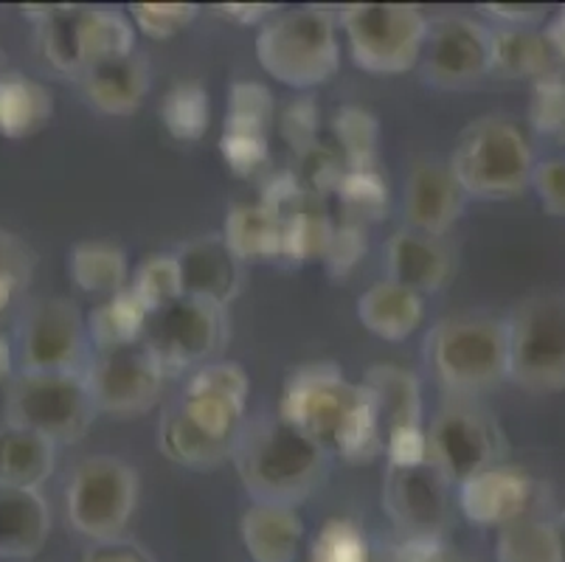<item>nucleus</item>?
I'll use <instances>...</instances> for the list:
<instances>
[{
	"label": "nucleus",
	"mask_w": 565,
	"mask_h": 562,
	"mask_svg": "<svg viewBox=\"0 0 565 562\" xmlns=\"http://www.w3.org/2000/svg\"><path fill=\"white\" fill-rule=\"evenodd\" d=\"M248 394L243 365L228 360L200 365L158 422V450L186 470H217L234 458L248 425Z\"/></svg>",
	"instance_id": "obj_1"
},
{
	"label": "nucleus",
	"mask_w": 565,
	"mask_h": 562,
	"mask_svg": "<svg viewBox=\"0 0 565 562\" xmlns=\"http://www.w3.org/2000/svg\"><path fill=\"white\" fill-rule=\"evenodd\" d=\"M279 416L327 456L369 464L383 453V427L372 396L361 383H349L335 363L292 369L281 391Z\"/></svg>",
	"instance_id": "obj_2"
},
{
	"label": "nucleus",
	"mask_w": 565,
	"mask_h": 562,
	"mask_svg": "<svg viewBox=\"0 0 565 562\" xmlns=\"http://www.w3.org/2000/svg\"><path fill=\"white\" fill-rule=\"evenodd\" d=\"M231 462L256 503L296 507L321 487L330 456L276 414L245 425Z\"/></svg>",
	"instance_id": "obj_3"
},
{
	"label": "nucleus",
	"mask_w": 565,
	"mask_h": 562,
	"mask_svg": "<svg viewBox=\"0 0 565 562\" xmlns=\"http://www.w3.org/2000/svg\"><path fill=\"white\" fill-rule=\"evenodd\" d=\"M425 363L450 396L476 400L510 380L507 318H441L425 340Z\"/></svg>",
	"instance_id": "obj_4"
},
{
	"label": "nucleus",
	"mask_w": 565,
	"mask_h": 562,
	"mask_svg": "<svg viewBox=\"0 0 565 562\" xmlns=\"http://www.w3.org/2000/svg\"><path fill=\"white\" fill-rule=\"evenodd\" d=\"M448 163L467 198L490 203L526 192L537 167L526 130L501 113L467 124Z\"/></svg>",
	"instance_id": "obj_5"
},
{
	"label": "nucleus",
	"mask_w": 565,
	"mask_h": 562,
	"mask_svg": "<svg viewBox=\"0 0 565 562\" xmlns=\"http://www.w3.org/2000/svg\"><path fill=\"white\" fill-rule=\"evenodd\" d=\"M256 60L267 76L296 91L327 85L341 65L338 14L323 7L274 14L256 38Z\"/></svg>",
	"instance_id": "obj_6"
},
{
	"label": "nucleus",
	"mask_w": 565,
	"mask_h": 562,
	"mask_svg": "<svg viewBox=\"0 0 565 562\" xmlns=\"http://www.w3.org/2000/svg\"><path fill=\"white\" fill-rule=\"evenodd\" d=\"M38 20L40 49L60 74L85 76L96 65L136 54V25L121 12L102 7H25Z\"/></svg>",
	"instance_id": "obj_7"
},
{
	"label": "nucleus",
	"mask_w": 565,
	"mask_h": 562,
	"mask_svg": "<svg viewBox=\"0 0 565 562\" xmlns=\"http://www.w3.org/2000/svg\"><path fill=\"white\" fill-rule=\"evenodd\" d=\"M85 371H20L9 380L3 422L34 431L54 445L85 439L96 420Z\"/></svg>",
	"instance_id": "obj_8"
},
{
	"label": "nucleus",
	"mask_w": 565,
	"mask_h": 562,
	"mask_svg": "<svg viewBox=\"0 0 565 562\" xmlns=\"http://www.w3.org/2000/svg\"><path fill=\"white\" fill-rule=\"evenodd\" d=\"M430 18L408 3H352L338 14L352 62L366 74L397 76L419 65Z\"/></svg>",
	"instance_id": "obj_9"
},
{
	"label": "nucleus",
	"mask_w": 565,
	"mask_h": 562,
	"mask_svg": "<svg viewBox=\"0 0 565 562\" xmlns=\"http://www.w3.org/2000/svg\"><path fill=\"white\" fill-rule=\"evenodd\" d=\"M510 380L529 394L565 389V293H534L507 318Z\"/></svg>",
	"instance_id": "obj_10"
},
{
	"label": "nucleus",
	"mask_w": 565,
	"mask_h": 562,
	"mask_svg": "<svg viewBox=\"0 0 565 562\" xmlns=\"http://www.w3.org/2000/svg\"><path fill=\"white\" fill-rule=\"evenodd\" d=\"M138 473L116 456H87L65 489L68 523L82 538L107 543L125 534L138 503Z\"/></svg>",
	"instance_id": "obj_11"
},
{
	"label": "nucleus",
	"mask_w": 565,
	"mask_h": 562,
	"mask_svg": "<svg viewBox=\"0 0 565 562\" xmlns=\"http://www.w3.org/2000/svg\"><path fill=\"white\" fill-rule=\"evenodd\" d=\"M428 464H434L450 487L490 470L503 458V436L490 411L476 400L450 396L430 420Z\"/></svg>",
	"instance_id": "obj_12"
},
{
	"label": "nucleus",
	"mask_w": 565,
	"mask_h": 562,
	"mask_svg": "<svg viewBox=\"0 0 565 562\" xmlns=\"http://www.w3.org/2000/svg\"><path fill=\"white\" fill-rule=\"evenodd\" d=\"M225 338H228L225 307L183 296L181 301L150 318L143 347L150 349L169 378L205 365V360L223 349Z\"/></svg>",
	"instance_id": "obj_13"
},
{
	"label": "nucleus",
	"mask_w": 565,
	"mask_h": 562,
	"mask_svg": "<svg viewBox=\"0 0 565 562\" xmlns=\"http://www.w3.org/2000/svg\"><path fill=\"white\" fill-rule=\"evenodd\" d=\"M419 71L436 91L479 85L492 74V31L467 14H436L428 23Z\"/></svg>",
	"instance_id": "obj_14"
},
{
	"label": "nucleus",
	"mask_w": 565,
	"mask_h": 562,
	"mask_svg": "<svg viewBox=\"0 0 565 562\" xmlns=\"http://www.w3.org/2000/svg\"><path fill=\"white\" fill-rule=\"evenodd\" d=\"M85 380L99 414L132 420L156 409L167 371L141 340L132 347L96 352L85 365Z\"/></svg>",
	"instance_id": "obj_15"
},
{
	"label": "nucleus",
	"mask_w": 565,
	"mask_h": 562,
	"mask_svg": "<svg viewBox=\"0 0 565 562\" xmlns=\"http://www.w3.org/2000/svg\"><path fill=\"white\" fill-rule=\"evenodd\" d=\"M450 484L434 464L385 467L383 512L392 520L403 543L439 540L450 523Z\"/></svg>",
	"instance_id": "obj_16"
},
{
	"label": "nucleus",
	"mask_w": 565,
	"mask_h": 562,
	"mask_svg": "<svg viewBox=\"0 0 565 562\" xmlns=\"http://www.w3.org/2000/svg\"><path fill=\"white\" fill-rule=\"evenodd\" d=\"M87 321L68 298H43L20 327L23 371H85Z\"/></svg>",
	"instance_id": "obj_17"
},
{
	"label": "nucleus",
	"mask_w": 565,
	"mask_h": 562,
	"mask_svg": "<svg viewBox=\"0 0 565 562\" xmlns=\"http://www.w3.org/2000/svg\"><path fill=\"white\" fill-rule=\"evenodd\" d=\"M467 194L450 163L439 158H419L405 178V220L408 229L428 236H445L465 214Z\"/></svg>",
	"instance_id": "obj_18"
},
{
	"label": "nucleus",
	"mask_w": 565,
	"mask_h": 562,
	"mask_svg": "<svg viewBox=\"0 0 565 562\" xmlns=\"http://www.w3.org/2000/svg\"><path fill=\"white\" fill-rule=\"evenodd\" d=\"M537 484L526 470L501 462L472 476L459 487V509L465 518L484 529H503L534 509Z\"/></svg>",
	"instance_id": "obj_19"
},
{
	"label": "nucleus",
	"mask_w": 565,
	"mask_h": 562,
	"mask_svg": "<svg viewBox=\"0 0 565 562\" xmlns=\"http://www.w3.org/2000/svg\"><path fill=\"white\" fill-rule=\"evenodd\" d=\"M183 273V293L192 298L228 307L243 287V262L231 254L223 234L189 240L178 251Z\"/></svg>",
	"instance_id": "obj_20"
},
{
	"label": "nucleus",
	"mask_w": 565,
	"mask_h": 562,
	"mask_svg": "<svg viewBox=\"0 0 565 562\" xmlns=\"http://www.w3.org/2000/svg\"><path fill=\"white\" fill-rule=\"evenodd\" d=\"M385 267L392 282L425 296L448 285L454 276V254L439 236L399 229L385 242Z\"/></svg>",
	"instance_id": "obj_21"
},
{
	"label": "nucleus",
	"mask_w": 565,
	"mask_h": 562,
	"mask_svg": "<svg viewBox=\"0 0 565 562\" xmlns=\"http://www.w3.org/2000/svg\"><path fill=\"white\" fill-rule=\"evenodd\" d=\"M51 534V509L40 489L0 484V556L29 560Z\"/></svg>",
	"instance_id": "obj_22"
},
{
	"label": "nucleus",
	"mask_w": 565,
	"mask_h": 562,
	"mask_svg": "<svg viewBox=\"0 0 565 562\" xmlns=\"http://www.w3.org/2000/svg\"><path fill=\"white\" fill-rule=\"evenodd\" d=\"M152 87L150 62L143 54L118 56L82 76L85 99L105 116H130L143 105Z\"/></svg>",
	"instance_id": "obj_23"
},
{
	"label": "nucleus",
	"mask_w": 565,
	"mask_h": 562,
	"mask_svg": "<svg viewBox=\"0 0 565 562\" xmlns=\"http://www.w3.org/2000/svg\"><path fill=\"white\" fill-rule=\"evenodd\" d=\"M361 385L377 409L383 442L392 433L423 427V389H419L414 371L403 369V365L380 363L366 371Z\"/></svg>",
	"instance_id": "obj_24"
},
{
	"label": "nucleus",
	"mask_w": 565,
	"mask_h": 562,
	"mask_svg": "<svg viewBox=\"0 0 565 562\" xmlns=\"http://www.w3.org/2000/svg\"><path fill=\"white\" fill-rule=\"evenodd\" d=\"M239 534L254 562H296L305 538V520L296 507L254 501L239 520Z\"/></svg>",
	"instance_id": "obj_25"
},
{
	"label": "nucleus",
	"mask_w": 565,
	"mask_h": 562,
	"mask_svg": "<svg viewBox=\"0 0 565 562\" xmlns=\"http://www.w3.org/2000/svg\"><path fill=\"white\" fill-rule=\"evenodd\" d=\"M358 318L372 335L383 340H405L419 329L425 318L423 296L408 287L383 278L358 298Z\"/></svg>",
	"instance_id": "obj_26"
},
{
	"label": "nucleus",
	"mask_w": 565,
	"mask_h": 562,
	"mask_svg": "<svg viewBox=\"0 0 565 562\" xmlns=\"http://www.w3.org/2000/svg\"><path fill=\"white\" fill-rule=\"evenodd\" d=\"M492 74L503 79H543L565 74L563 62L554 54L546 31L503 29L492 31Z\"/></svg>",
	"instance_id": "obj_27"
},
{
	"label": "nucleus",
	"mask_w": 565,
	"mask_h": 562,
	"mask_svg": "<svg viewBox=\"0 0 565 562\" xmlns=\"http://www.w3.org/2000/svg\"><path fill=\"white\" fill-rule=\"evenodd\" d=\"M56 445L25 427L0 425V484L40 489L54 473Z\"/></svg>",
	"instance_id": "obj_28"
},
{
	"label": "nucleus",
	"mask_w": 565,
	"mask_h": 562,
	"mask_svg": "<svg viewBox=\"0 0 565 562\" xmlns=\"http://www.w3.org/2000/svg\"><path fill=\"white\" fill-rule=\"evenodd\" d=\"M54 116V96L45 85L25 74L0 76V136L32 138Z\"/></svg>",
	"instance_id": "obj_29"
},
{
	"label": "nucleus",
	"mask_w": 565,
	"mask_h": 562,
	"mask_svg": "<svg viewBox=\"0 0 565 562\" xmlns=\"http://www.w3.org/2000/svg\"><path fill=\"white\" fill-rule=\"evenodd\" d=\"M225 245L239 262H265L281 256V220L262 203H239L228 211Z\"/></svg>",
	"instance_id": "obj_30"
},
{
	"label": "nucleus",
	"mask_w": 565,
	"mask_h": 562,
	"mask_svg": "<svg viewBox=\"0 0 565 562\" xmlns=\"http://www.w3.org/2000/svg\"><path fill=\"white\" fill-rule=\"evenodd\" d=\"M150 312L143 309V304L138 301L130 293V287L116 296H107L105 301L96 304L90 309L87 321V338H90V347H96V352H107V349H121L132 347V343H141L147 327H150Z\"/></svg>",
	"instance_id": "obj_31"
},
{
	"label": "nucleus",
	"mask_w": 565,
	"mask_h": 562,
	"mask_svg": "<svg viewBox=\"0 0 565 562\" xmlns=\"http://www.w3.org/2000/svg\"><path fill=\"white\" fill-rule=\"evenodd\" d=\"M68 273L79 290L94 296H116L130 287V259L113 242H79L68 254Z\"/></svg>",
	"instance_id": "obj_32"
},
{
	"label": "nucleus",
	"mask_w": 565,
	"mask_h": 562,
	"mask_svg": "<svg viewBox=\"0 0 565 562\" xmlns=\"http://www.w3.org/2000/svg\"><path fill=\"white\" fill-rule=\"evenodd\" d=\"M495 562H565L557 518L532 509L498 529Z\"/></svg>",
	"instance_id": "obj_33"
},
{
	"label": "nucleus",
	"mask_w": 565,
	"mask_h": 562,
	"mask_svg": "<svg viewBox=\"0 0 565 562\" xmlns=\"http://www.w3.org/2000/svg\"><path fill=\"white\" fill-rule=\"evenodd\" d=\"M281 220V256L292 262L323 259L330 251L335 220L330 216L323 200L305 198Z\"/></svg>",
	"instance_id": "obj_34"
},
{
	"label": "nucleus",
	"mask_w": 565,
	"mask_h": 562,
	"mask_svg": "<svg viewBox=\"0 0 565 562\" xmlns=\"http://www.w3.org/2000/svg\"><path fill=\"white\" fill-rule=\"evenodd\" d=\"M158 116L174 141H200L212 127V96L194 79L174 82L158 107Z\"/></svg>",
	"instance_id": "obj_35"
},
{
	"label": "nucleus",
	"mask_w": 565,
	"mask_h": 562,
	"mask_svg": "<svg viewBox=\"0 0 565 562\" xmlns=\"http://www.w3.org/2000/svg\"><path fill=\"white\" fill-rule=\"evenodd\" d=\"M130 293L143 304L150 316H158L161 309L181 301L183 293V273L178 254H152L136 267L130 278Z\"/></svg>",
	"instance_id": "obj_36"
},
{
	"label": "nucleus",
	"mask_w": 565,
	"mask_h": 562,
	"mask_svg": "<svg viewBox=\"0 0 565 562\" xmlns=\"http://www.w3.org/2000/svg\"><path fill=\"white\" fill-rule=\"evenodd\" d=\"M338 152H341L347 169H374L377 167L380 124L363 107H341L332 118Z\"/></svg>",
	"instance_id": "obj_37"
},
{
	"label": "nucleus",
	"mask_w": 565,
	"mask_h": 562,
	"mask_svg": "<svg viewBox=\"0 0 565 562\" xmlns=\"http://www.w3.org/2000/svg\"><path fill=\"white\" fill-rule=\"evenodd\" d=\"M335 198L341 200L343 220L354 223H374L388 211V183L374 169H347L338 183Z\"/></svg>",
	"instance_id": "obj_38"
},
{
	"label": "nucleus",
	"mask_w": 565,
	"mask_h": 562,
	"mask_svg": "<svg viewBox=\"0 0 565 562\" xmlns=\"http://www.w3.org/2000/svg\"><path fill=\"white\" fill-rule=\"evenodd\" d=\"M374 551L358 523L347 518L327 520L312 540L310 562H372Z\"/></svg>",
	"instance_id": "obj_39"
},
{
	"label": "nucleus",
	"mask_w": 565,
	"mask_h": 562,
	"mask_svg": "<svg viewBox=\"0 0 565 562\" xmlns=\"http://www.w3.org/2000/svg\"><path fill=\"white\" fill-rule=\"evenodd\" d=\"M220 152H223V161L231 169V174H236V178H250L270 158L267 130L225 121L223 138H220Z\"/></svg>",
	"instance_id": "obj_40"
},
{
	"label": "nucleus",
	"mask_w": 565,
	"mask_h": 562,
	"mask_svg": "<svg viewBox=\"0 0 565 562\" xmlns=\"http://www.w3.org/2000/svg\"><path fill=\"white\" fill-rule=\"evenodd\" d=\"M343 172H347V163H343L341 152L323 147L321 141L296 155V169H292V174L305 185V192L318 200L338 192V183H341Z\"/></svg>",
	"instance_id": "obj_41"
},
{
	"label": "nucleus",
	"mask_w": 565,
	"mask_h": 562,
	"mask_svg": "<svg viewBox=\"0 0 565 562\" xmlns=\"http://www.w3.org/2000/svg\"><path fill=\"white\" fill-rule=\"evenodd\" d=\"M529 124L541 136L565 141V74H552L534 82Z\"/></svg>",
	"instance_id": "obj_42"
},
{
	"label": "nucleus",
	"mask_w": 565,
	"mask_h": 562,
	"mask_svg": "<svg viewBox=\"0 0 565 562\" xmlns=\"http://www.w3.org/2000/svg\"><path fill=\"white\" fill-rule=\"evenodd\" d=\"M200 7L194 3H132L130 20L136 31L150 40H172L198 20Z\"/></svg>",
	"instance_id": "obj_43"
},
{
	"label": "nucleus",
	"mask_w": 565,
	"mask_h": 562,
	"mask_svg": "<svg viewBox=\"0 0 565 562\" xmlns=\"http://www.w3.org/2000/svg\"><path fill=\"white\" fill-rule=\"evenodd\" d=\"M274 93L267 91L262 82H234L228 91V113L225 121L228 124H245V127H262L267 130L274 121Z\"/></svg>",
	"instance_id": "obj_44"
},
{
	"label": "nucleus",
	"mask_w": 565,
	"mask_h": 562,
	"mask_svg": "<svg viewBox=\"0 0 565 562\" xmlns=\"http://www.w3.org/2000/svg\"><path fill=\"white\" fill-rule=\"evenodd\" d=\"M366 247V225L354 223V220H341V223H335V234H332L330 251L323 256V265L330 267L332 276H347L361 265Z\"/></svg>",
	"instance_id": "obj_45"
},
{
	"label": "nucleus",
	"mask_w": 565,
	"mask_h": 562,
	"mask_svg": "<svg viewBox=\"0 0 565 562\" xmlns=\"http://www.w3.org/2000/svg\"><path fill=\"white\" fill-rule=\"evenodd\" d=\"M279 132L296 155L316 147L318 132H321V113H318L316 102L310 96L299 102H290L285 107V113L279 116Z\"/></svg>",
	"instance_id": "obj_46"
},
{
	"label": "nucleus",
	"mask_w": 565,
	"mask_h": 562,
	"mask_svg": "<svg viewBox=\"0 0 565 562\" xmlns=\"http://www.w3.org/2000/svg\"><path fill=\"white\" fill-rule=\"evenodd\" d=\"M532 185L548 214L565 216V158H548V161L537 163Z\"/></svg>",
	"instance_id": "obj_47"
},
{
	"label": "nucleus",
	"mask_w": 565,
	"mask_h": 562,
	"mask_svg": "<svg viewBox=\"0 0 565 562\" xmlns=\"http://www.w3.org/2000/svg\"><path fill=\"white\" fill-rule=\"evenodd\" d=\"M0 271L23 282V287L32 282L34 276V254L32 247L25 245L20 236L0 231Z\"/></svg>",
	"instance_id": "obj_48"
},
{
	"label": "nucleus",
	"mask_w": 565,
	"mask_h": 562,
	"mask_svg": "<svg viewBox=\"0 0 565 562\" xmlns=\"http://www.w3.org/2000/svg\"><path fill=\"white\" fill-rule=\"evenodd\" d=\"M82 562H156V556L136 540L116 538L107 543H96Z\"/></svg>",
	"instance_id": "obj_49"
},
{
	"label": "nucleus",
	"mask_w": 565,
	"mask_h": 562,
	"mask_svg": "<svg viewBox=\"0 0 565 562\" xmlns=\"http://www.w3.org/2000/svg\"><path fill=\"white\" fill-rule=\"evenodd\" d=\"M481 12L501 20V23H510L512 29H529V25L543 23L548 9L537 7V3H487V7H481Z\"/></svg>",
	"instance_id": "obj_50"
},
{
	"label": "nucleus",
	"mask_w": 565,
	"mask_h": 562,
	"mask_svg": "<svg viewBox=\"0 0 565 562\" xmlns=\"http://www.w3.org/2000/svg\"><path fill=\"white\" fill-rule=\"evenodd\" d=\"M408 562H472L470 556L459 554V551H450L439 543V540H430V543H403L399 545Z\"/></svg>",
	"instance_id": "obj_51"
},
{
	"label": "nucleus",
	"mask_w": 565,
	"mask_h": 562,
	"mask_svg": "<svg viewBox=\"0 0 565 562\" xmlns=\"http://www.w3.org/2000/svg\"><path fill=\"white\" fill-rule=\"evenodd\" d=\"M276 12L274 7H267V3H228L223 7V14L231 20V23H239V25H250L256 20H265L267 14Z\"/></svg>",
	"instance_id": "obj_52"
},
{
	"label": "nucleus",
	"mask_w": 565,
	"mask_h": 562,
	"mask_svg": "<svg viewBox=\"0 0 565 562\" xmlns=\"http://www.w3.org/2000/svg\"><path fill=\"white\" fill-rule=\"evenodd\" d=\"M543 31H546V38L548 43H552L554 54L559 56V62H563V68H565V7L559 9L557 18H554Z\"/></svg>",
	"instance_id": "obj_53"
},
{
	"label": "nucleus",
	"mask_w": 565,
	"mask_h": 562,
	"mask_svg": "<svg viewBox=\"0 0 565 562\" xmlns=\"http://www.w3.org/2000/svg\"><path fill=\"white\" fill-rule=\"evenodd\" d=\"M20 290H23V282H18L14 276H9V273L0 271V316H3L9 307H12V301L18 298Z\"/></svg>",
	"instance_id": "obj_54"
},
{
	"label": "nucleus",
	"mask_w": 565,
	"mask_h": 562,
	"mask_svg": "<svg viewBox=\"0 0 565 562\" xmlns=\"http://www.w3.org/2000/svg\"><path fill=\"white\" fill-rule=\"evenodd\" d=\"M12 369H14V352H12V343L3 332H0V383H7L12 380Z\"/></svg>",
	"instance_id": "obj_55"
},
{
	"label": "nucleus",
	"mask_w": 565,
	"mask_h": 562,
	"mask_svg": "<svg viewBox=\"0 0 565 562\" xmlns=\"http://www.w3.org/2000/svg\"><path fill=\"white\" fill-rule=\"evenodd\" d=\"M557 529H559V540H563V554H565V509L557 515Z\"/></svg>",
	"instance_id": "obj_56"
},
{
	"label": "nucleus",
	"mask_w": 565,
	"mask_h": 562,
	"mask_svg": "<svg viewBox=\"0 0 565 562\" xmlns=\"http://www.w3.org/2000/svg\"><path fill=\"white\" fill-rule=\"evenodd\" d=\"M3 56H7V54H3V51H0V76L7 74V71H3Z\"/></svg>",
	"instance_id": "obj_57"
}]
</instances>
